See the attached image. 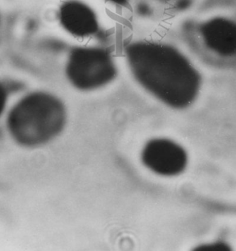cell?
Masks as SVG:
<instances>
[{
    "mask_svg": "<svg viewBox=\"0 0 236 251\" xmlns=\"http://www.w3.org/2000/svg\"><path fill=\"white\" fill-rule=\"evenodd\" d=\"M124 53L136 84L162 105L182 110L196 99L201 85L199 75L175 46L155 41H136L126 46Z\"/></svg>",
    "mask_w": 236,
    "mask_h": 251,
    "instance_id": "1",
    "label": "cell"
},
{
    "mask_svg": "<svg viewBox=\"0 0 236 251\" xmlns=\"http://www.w3.org/2000/svg\"><path fill=\"white\" fill-rule=\"evenodd\" d=\"M67 120V109L61 99L47 92H37L13 107L8 115V128L17 145L35 149L57 138Z\"/></svg>",
    "mask_w": 236,
    "mask_h": 251,
    "instance_id": "2",
    "label": "cell"
},
{
    "mask_svg": "<svg viewBox=\"0 0 236 251\" xmlns=\"http://www.w3.org/2000/svg\"><path fill=\"white\" fill-rule=\"evenodd\" d=\"M118 75V64L113 54L101 46L73 47L65 65L66 79L80 92L100 90L111 84Z\"/></svg>",
    "mask_w": 236,
    "mask_h": 251,
    "instance_id": "3",
    "label": "cell"
},
{
    "mask_svg": "<svg viewBox=\"0 0 236 251\" xmlns=\"http://www.w3.org/2000/svg\"><path fill=\"white\" fill-rule=\"evenodd\" d=\"M143 165L153 173L174 177L187 166L188 155L178 143L169 138H155L147 142L141 153Z\"/></svg>",
    "mask_w": 236,
    "mask_h": 251,
    "instance_id": "4",
    "label": "cell"
},
{
    "mask_svg": "<svg viewBox=\"0 0 236 251\" xmlns=\"http://www.w3.org/2000/svg\"><path fill=\"white\" fill-rule=\"evenodd\" d=\"M58 18L61 27L74 37H91L100 29L96 12L82 0H66L63 2L59 8Z\"/></svg>",
    "mask_w": 236,
    "mask_h": 251,
    "instance_id": "5",
    "label": "cell"
},
{
    "mask_svg": "<svg viewBox=\"0 0 236 251\" xmlns=\"http://www.w3.org/2000/svg\"><path fill=\"white\" fill-rule=\"evenodd\" d=\"M202 34L208 47L218 53L225 56L236 54L235 22L215 19L203 25Z\"/></svg>",
    "mask_w": 236,
    "mask_h": 251,
    "instance_id": "6",
    "label": "cell"
},
{
    "mask_svg": "<svg viewBox=\"0 0 236 251\" xmlns=\"http://www.w3.org/2000/svg\"><path fill=\"white\" fill-rule=\"evenodd\" d=\"M230 248L227 244L222 242H215V243L205 244L197 248L196 250L200 251H227Z\"/></svg>",
    "mask_w": 236,
    "mask_h": 251,
    "instance_id": "7",
    "label": "cell"
},
{
    "mask_svg": "<svg viewBox=\"0 0 236 251\" xmlns=\"http://www.w3.org/2000/svg\"><path fill=\"white\" fill-rule=\"evenodd\" d=\"M6 102H7V94L4 87L0 84V116L4 112L6 107Z\"/></svg>",
    "mask_w": 236,
    "mask_h": 251,
    "instance_id": "8",
    "label": "cell"
},
{
    "mask_svg": "<svg viewBox=\"0 0 236 251\" xmlns=\"http://www.w3.org/2000/svg\"><path fill=\"white\" fill-rule=\"evenodd\" d=\"M112 4L118 5V6H124L129 2V0H107Z\"/></svg>",
    "mask_w": 236,
    "mask_h": 251,
    "instance_id": "9",
    "label": "cell"
}]
</instances>
